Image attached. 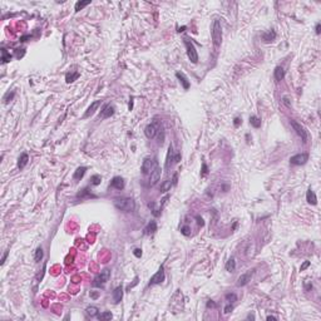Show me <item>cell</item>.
<instances>
[{"label":"cell","mask_w":321,"mask_h":321,"mask_svg":"<svg viewBox=\"0 0 321 321\" xmlns=\"http://www.w3.org/2000/svg\"><path fill=\"white\" fill-rule=\"evenodd\" d=\"M114 207L122 212H132L136 208V202L131 197H122L114 200Z\"/></svg>","instance_id":"cell-1"},{"label":"cell","mask_w":321,"mask_h":321,"mask_svg":"<svg viewBox=\"0 0 321 321\" xmlns=\"http://www.w3.org/2000/svg\"><path fill=\"white\" fill-rule=\"evenodd\" d=\"M211 37H212V43L213 47L216 49L219 48L221 42H222V26L218 19H215L213 24H212V29H211Z\"/></svg>","instance_id":"cell-2"},{"label":"cell","mask_w":321,"mask_h":321,"mask_svg":"<svg viewBox=\"0 0 321 321\" xmlns=\"http://www.w3.org/2000/svg\"><path fill=\"white\" fill-rule=\"evenodd\" d=\"M109 276H111V270L104 269L103 271H101V274H98L97 276L94 277V280L92 282V286L93 287H102V286H104L106 282L109 280Z\"/></svg>","instance_id":"cell-3"},{"label":"cell","mask_w":321,"mask_h":321,"mask_svg":"<svg viewBox=\"0 0 321 321\" xmlns=\"http://www.w3.org/2000/svg\"><path fill=\"white\" fill-rule=\"evenodd\" d=\"M158 167V162L152 157H146L142 163V173L143 174H151L154 168Z\"/></svg>","instance_id":"cell-4"},{"label":"cell","mask_w":321,"mask_h":321,"mask_svg":"<svg viewBox=\"0 0 321 321\" xmlns=\"http://www.w3.org/2000/svg\"><path fill=\"white\" fill-rule=\"evenodd\" d=\"M159 127H160V124H159V122H157V120H154V122L147 124L146 128H144V134H146V137H147L148 139L156 138L157 134L159 133Z\"/></svg>","instance_id":"cell-5"},{"label":"cell","mask_w":321,"mask_h":321,"mask_svg":"<svg viewBox=\"0 0 321 321\" xmlns=\"http://www.w3.org/2000/svg\"><path fill=\"white\" fill-rule=\"evenodd\" d=\"M290 124H291V127L294 128V131L296 132V134L301 138V141H302L304 143H306V142L309 141V133H307V131L305 129V128H304L300 123H297V122L294 120V119L290 120Z\"/></svg>","instance_id":"cell-6"},{"label":"cell","mask_w":321,"mask_h":321,"mask_svg":"<svg viewBox=\"0 0 321 321\" xmlns=\"http://www.w3.org/2000/svg\"><path fill=\"white\" fill-rule=\"evenodd\" d=\"M184 45H186V49H187V55L189 58V60L196 64L198 61V53L195 48V44L192 43L189 39H184Z\"/></svg>","instance_id":"cell-7"},{"label":"cell","mask_w":321,"mask_h":321,"mask_svg":"<svg viewBox=\"0 0 321 321\" xmlns=\"http://www.w3.org/2000/svg\"><path fill=\"white\" fill-rule=\"evenodd\" d=\"M165 269H163V266H160L159 267V270L151 277V280H149V286H153V285H159V283H162L163 281H165Z\"/></svg>","instance_id":"cell-8"},{"label":"cell","mask_w":321,"mask_h":321,"mask_svg":"<svg viewBox=\"0 0 321 321\" xmlns=\"http://www.w3.org/2000/svg\"><path fill=\"white\" fill-rule=\"evenodd\" d=\"M307 159H309L307 153H299V154H295L290 158V163L294 165V166H302L307 162Z\"/></svg>","instance_id":"cell-9"},{"label":"cell","mask_w":321,"mask_h":321,"mask_svg":"<svg viewBox=\"0 0 321 321\" xmlns=\"http://www.w3.org/2000/svg\"><path fill=\"white\" fill-rule=\"evenodd\" d=\"M253 274H255V269L246 271L245 274H242V275L238 277V280H237V283H236V285H237L238 287H241V286H246V285L251 281V278H252Z\"/></svg>","instance_id":"cell-10"},{"label":"cell","mask_w":321,"mask_h":321,"mask_svg":"<svg viewBox=\"0 0 321 321\" xmlns=\"http://www.w3.org/2000/svg\"><path fill=\"white\" fill-rule=\"evenodd\" d=\"M102 104V101H94L89 107H88V109L85 111V113H84V115H83V119H87V118H89L90 115H93L94 114V112L98 109V107Z\"/></svg>","instance_id":"cell-11"},{"label":"cell","mask_w":321,"mask_h":321,"mask_svg":"<svg viewBox=\"0 0 321 321\" xmlns=\"http://www.w3.org/2000/svg\"><path fill=\"white\" fill-rule=\"evenodd\" d=\"M114 111H115V108L113 106H111V104L104 106L102 112H101V114H99V119H107V118L112 117L114 114Z\"/></svg>","instance_id":"cell-12"},{"label":"cell","mask_w":321,"mask_h":321,"mask_svg":"<svg viewBox=\"0 0 321 321\" xmlns=\"http://www.w3.org/2000/svg\"><path fill=\"white\" fill-rule=\"evenodd\" d=\"M160 173H162V171H160L159 166H158V167H156V168H154V171L151 173V178H149V184H151V186H154V184L159 181V178H160Z\"/></svg>","instance_id":"cell-13"},{"label":"cell","mask_w":321,"mask_h":321,"mask_svg":"<svg viewBox=\"0 0 321 321\" xmlns=\"http://www.w3.org/2000/svg\"><path fill=\"white\" fill-rule=\"evenodd\" d=\"M111 187H113V188H115V189H118V191L123 189V188H124V181H123V178H122V177H114V178L112 179V182H111Z\"/></svg>","instance_id":"cell-14"},{"label":"cell","mask_w":321,"mask_h":321,"mask_svg":"<svg viewBox=\"0 0 321 321\" xmlns=\"http://www.w3.org/2000/svg\"><path fill=\"white\" fill-rule=\"evenodd\" d=\"M123 297V287L122 286H118L114 288L113 291V300H114V304H119L120 300Z\"/></svg>","instance_id":"cell-15"},{"label":"cell","mask_w":321,"mask_h":321,"mask_svg":"<svg viewBox=\"0 0 321 321\" xmlns=\"http://www.w3.org/2000/svg\"><path fill=\"white\" fill-rule=\"evenodd\" d=\"M174 162V151L172 144L168 148V153H167V158H166V168H170V166Z\"/></svg>","instance_id":"cell-16"},{"label":"cell","mask_w":321,"mask_h":321,"mask_svg":"<svg viewBox=\"0 0 321 321\" xmlns=\"http://www.w3.org/2000/svg\"><path fill=\"white\" fill-rule=\"evenodd\" d=\"M306 201H307L310 205H312V206H315V205L317 203L316 195H315V192H314L311 188H309L307 192H306Z\"/></svg>","instance_id":"cell-17"},{"label":"cell","mask_w":321,"mask_h":321,"mask_svg":"<svg viewBox=\"0 0 321 321\" xmlns=\"http://www.w3.org/2000/svg\"><path fill=\"white\" fill-rule=\"evenodd\" d=\"M274 77H275V79L277 80V82H281L283 78H285V69L282 68V67H276L275 68V72H274Z\"/></svg>","instance_id":"cell-18"},{"label":"cell","mask_w":321,"mask_h":321,"mask_svg":"<svg viewBox=\"0 0 321 321\" xmlns=\"http://www.w3.org/2000/svg\"><path fill=\"white\" fill-rule=\"evenodd\" d=\"M28 162H29V156H28V153H21V154H20V157H19L18 167H19L20 170H23V168L28 165Z\"/></svg>","instance_id":"cell-19"},{"label":"cell","mask_w":321,"mask_h":321,"mask_svg":"<svg viewBox=\"0 0 321 321\" xmlns=\"http://www.w3.org/2000/svg\"><path fill=\"white\" fill-rule=\"evenodd\" d=\"M157 231V223H156V221H151L147 226H146V228H144V233L146 235H153L154 232Z\"/></svg>","instance_id":"cell-20"},{"label":"cell","mask_w":321,"mask_h":321,"mask_svg":"<svg viewBox=\"0 0 321 321\" xmlns=\"http://www.w3.org/2000/svg\"><path fill=\"white\" fill-rule=\"evenodd\" d=\"M275 38H276V33H275V30H272V29L262 34V39H264V42H266V43H269V42H274V40H275Z\"/></svg>","instance_id":"cell-21"},{"label":"cell","mask_w":321,"mask_h":321,"mask_svg":"<svg viewBox=\"0 0 321 321\" xmlns=\"http://www.w3.org/2000/svg\"><path fill=\"white\" fill-rule=\"evenodd\" d=\"M176 77L179 79V82L182 83V85H183V88L187 90L188 88H189V82H188V79H187V77L183 74V73H179V72H177L176 73Z\"/></svg>","instance_id":"cell-22"},{"label":"cell","mask_w":321,"mask_h":321,"mask_svg":"<svg viewBox=\"0 0 321 321\" xmlns=\"http://www.w3.org/2000/svg\"><path fill=\"white\" fill-rule=\"evenodd\" d=\"M85 171H87L85 167H78V168L75 170L74 174H73V178H74L75 181H80V179L83 178V176L85 174Z\"/></svg>","instance_id":"cell-23"},{"label":"cell","mask_w":321,"mask_h":321,"mask_svg":"<svg viewBox=\"0 0 321 321\" xmlns=\"http://www.w3.org/2000/svg\"><path fill=\"white\" fill-rule=\"evenodd\" d=\"M173 184H174V183H173L172 179L165 181L162 184H160V192H168V191H171V188H172Z\"/></svg>","instance_id":"cell-24"},{"label":"cell","mask_w":321,"mask_h":321,"mask_svg":"<svg viewBox=\"0 0 321 321\" xmlns=\"http://www.w3.org/2000/svg\"><path fill=\"white\" fill-rule=\"evenodd\" d=\"M226 270H227L228 272H235V270H236V261H235L233 257H231V259L226 262Z\"/></svg>","instance_id":"cell-25"},{"label":"cell","mask_w":321,"mask_h":321,"mask_svg":"<svg viewBox=\"0 0 321 321\" xmlns=\"http://www.w3.org/2000/svg\"><path fill=\"white\" fill-rule=\"evenodd\" d=\"M250 124L253 125L255 128H260L261 127V119L256 115H251L250 117Z\"/></svg>","instance_id":"cell-26"},{"label":"cell","mask_w":321,"mask_h":321,"mask_svg":"<svg viewBox=\"0 0 321 321\" xmlns=\"http://www.w3.org/2000/svg\"><path fill=\"white\" fill-rule=\"evenodd\" d=\"M85 311H87V314L90 316V317H94V316H98V307H95V306H88L87 309H85Z\"/></svg>","instance_id":"cell-27"},{"label":"cell","mask_w":321,"mask_h":321,"mask_svg":"<svg viewBox=\"0 0 321 321\" xmlns=\"http://www.w3.org/2000/svg\"><path fill=\"white\" fill-rule=\"evenodd\" d=\"M43 255H44V252H43V248H42V247H38V248L35 250L34 261H35V262H40V261H42V259H43Z\"/></svg>","instance_id":"cell-28"},{"label":"cell","mask_w":321,"mask_h":321,"mask_svg":"<svg viewBox=\"0 0 321 321\" xmlns=\"http://www.w3.org/2000/svg\"><path fill=\"white\" fill-rule=\"evenodd\" d=\"M89 4H90V0H87V2H78V3L75 4V11L82 10L83 8H85V7L89 5Z\"/></svg>","instance_id":"cell-29"},{"label":"cell","mask_w":321,"mask_h":321,"mask_svg":"<svg viewBox=\"0 0 321 321\" xmlns=\"http://www.w3.org/2000/svg\"><path fill=\"white\" fill-rule=\"evenodd\" d=\"M90 182H92L93 186H98V184H101V182H102V177H101L99 174H94V176H92Z\"/></svg>","instance_id":"cell-30"},{"label":"cell","mask_w":321,"mask_h":321,"mask_svg":"<svg viewBox=\"0 0 321 321\" xmlns=\"http://www.w3.org/2000/svg\"><path fill=\"white\" fill-rule=\"evenodd\" d=\"M97 317H98L99 320H111V319H112V312H111V311H106V312L98 314Z\"/></svg>","instance_id":"cell-31"},{"label":"cell","mask_w":321,"mask_h":321,"mask_svg":"<svg viewBox=\"0 0 321 321\" xmlns=\"http://www.w3.org/2000/svg\"><path fill=\"white\" fill-rule=\"evenodd\" d=\"M79 77V73H74V74H68L67 75V83H72V82H74L77 78Z\"/></svg>","instance_id":"cell-32"},{"label":"cell","mask_w":321,"mask_h":321,"mask_svg":"<svg viewBox=\"0 0 321 321\" xmlns=\"http://www.w3.org/2000/svg\"><path fill=\"white\" fill-rule=\"evenodd\" d=\"M181 233L184 236H189L191 235V227L189 226H183L181 227Z\"/></svg>","instance_id":"cell-33"},{"label":"cell","mask_w":321,"mask_h":321,"mask_svg":"<svg viewBox=\"0 0 321 321\" xmlns=\"http://www.w3.org/2000/svg\"><path fill=\"white\" fill-rule=\"evenodd\" d=\"M226 300L231 304V302L237 301V296H236V294H227V295H226Z\"/></svg>","instance_id":"cell-34"},{"label":"cell","mask_w":321,"mask_h":321,"mask_svg":"<svg viewBox=\"0 0 321 321\" xmlns=\"http://www.w3.org/2000/svg\"><path fill=\"white\" fill-rule=\"evenodd\" d=\"M10 59H11V55L8 54L5 49H3V58H2V60H3L4 63H7V61H10Z\"/></svg>","instance_id":"cell-35"},{"label":"cell","mask_w":321,"mask_h":321,"mask_svg":"<svg viewBox=\"0 0 321 321\" xmlns=\"http://www.w3.org/2000/svg\"><path fill=\"white\" fill-rule=\"evenodd\" d=\"M304 285H305V291H310V290H311V288H312V283H311V282H310L309 280H306Z\"/></svg>","instance_id":"cell-36"},{"label":"cell","mask_w":321,"mask_h":321,"mask_svg":"<svg viewBox=\"0 0 321 321\" xmlns=\"http://www.w3.org/2000/svg\"><path fill=\"white\" fill-rule=\"evenodd\" d=\"M232 310H233V306H232V305H231V304L228 302V305H227L226 307H224V309H223V312H224V314H230V312H231Z\"/></svg>","instance_id":"cell-37"},{"label":"cell","mask_w":321,"mask_h":321,"mask_svg":"<svg viewBox=\"0 0 321 321\" xmlns=\"http://www.w3.org/2000/svg\"><path fill=\"white\" fill-rule=\"evenodd\" d=\"M133 255L136 256V257H138V259H139L141 256H142V250H141V248H134V251H133Z\"/></svg>","instance_id":"cell-38"},{"label":"cell","mask_w":321,"mask_h":321,"mask_svg":"<svg viewBox=\"0 0 321 321\" xmlns=\"http://www.w3.org/2000/svg\"><path fill=\"white\" fill-rule=\"evenodd\" d=\"M282 103L286 106V107H291V103H290V99H288L287 97H283L282 98Z\"/></svg>","instance_id":"cell-39"},{"label":"cell","mask_w":321,"mask_h":321,"mask_svg":"<svg viewBox=\"0 0 321 321\" xmlns=\"http://www.w3.org/2000/svg\"><path fill=\"white\" fill-rule=\"evenodd\" d=\"M309 266H310V261H305V262L301 265V267H300V271H304V270H306Z\"/></svg>","instance_id":"cell-40"},{"label":"cell","mask_w":321,"mask_h":321,"mask_svg":"<svg viewBox=\"0 0 321 321\" xmlns=\"http://www.w3.org/2000/svg\"><path fill=\"white\" fill-rule=\"evenodd\" d=\"M196 219H197V223L200 224L201 227H202L203 224H205V222H203V218H202V217H200V216H196Z\"/></svg>","instance_id":"cell-41"},{"label":"cell","mask_w":321,"mask_h":321,"mask_svg":"<svg viewBox=\"0 0 321 321\" xmlns=\"http://www.w3.org/2000/svg\"><path fill=\"white\" fill-rule=\"evenodd\" d=\"M8 255H9V251H5L4 255H3V257H2V265L5 264V260H7V257H8Z\"/></svg>","instance_id":"cell-42"},{"label":"cell","mask_w":321,"mask_h":321,"mask_svg":"<svg viewBox=\"0 0 321 321\" xmlns=\"http://www.w3.org/2000/svg\"><path fill=\"white\" fill-rule=\"evenodd\" d=\"M320 29H321V24H320V23H317V24H316V28H315V31H316V34H317V35L321 33V30H320Z\"/></svg>","instance_id":"cell-43"},{"label":"cell","mask_w":321,"mask_h":321,"mask_svg":"<svg viewBox=\"0 0 321 321\" xmlns=\"http://www.w3.org/2000/svg\"><path fill=\"white\" fill-rule=\"evenodd\" d=\"M216 306H217V305H216V304H215L212 300H210V301L207 302V307H212V309H215Z\"/></svg>","instance_id":"cell-44"},{"label":"cell","mask_w":321,"mask_h":321,"mask_svg":"<svg viewBox=\"0 0 321 321\" xmlns=\"http://www.w3.org/2000/svg\"><path fill=\"white\" fill-rule=\"evenodd\" d=\"M233 123H235V125H236V127H238V125L242 123V120H241V119L237 117V118H235V122H233Z\"/></svg>","instance_id":"cell-45"},{"label":"cell","mask_w":321,"mask_h":321,"mask_svg":"<svg viewBox=\"0 0 321 321\" xmlns=\"http://www.w3.org/2000/svg\"><path fill=\"white\" fill-rule=\"evenodd\" d=\"M207 173V166L203 163V166H202V176H205Z\"/></svg>","instance_id":"cell-46"},{"label":"cell","mask_w":321,"mask_h":321,"mask_svg":"<svg viewBox=\"0 0 321 321\" xmlns=\"http://www.w3.org/2000/svg\"><path fill=\"white\" fill-rule=\"evenodd\" d=\"M90 297L97 299V297H98V294H97V292H90Z\"/></svg>","instance_id":"cell-47"},{"label":"cell","mask_w":321,"mask_h":321,"mask_svg":"<svg viewBox=\"0 0 321 321\" xmlns=\"http://www.w3.org/2000/svg\"><path fill=\"white\" fill-rule=\"evenodd\" d=\"M267 320H277V317H275V316H267Z\"/></svg>","instance_id":"cell-48"},{"label":"cell","mask_w":321,"mask_h":321,"mask_svg":"<svg viewBox=\"0 0 321 321\" xmlns=\"http://www.w3.org/2000/svg\"><path fill=\"white\" fill-rule=\"evenodd\" d=\"M184 29H186V26H182V28H179V29H178V31H179V33H181V31H183Z\"/></svg>","instance_id":"cell-49"}]
</instances>
